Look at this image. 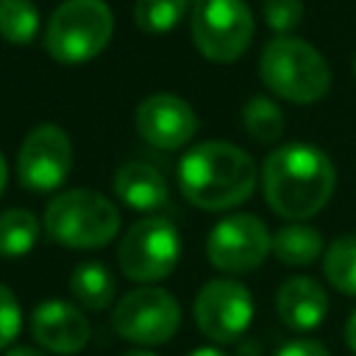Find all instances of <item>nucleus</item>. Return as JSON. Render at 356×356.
I'll list each match as a JSON object with an SVG mask.
<instances>
[{"instance_id":"5","label":"nucleus","mask_w":356,"mask_h":356,"mask_svg":"<svg viewBox=\"0 0 356 356\" xmlns=\"http://www.w3.org/2000/svg\"><path fill=\"white\" fill-rule=\"evenodd\" d=\"M114 33V14L106 0H64L47 19L44 47L58 64L95 58Z\"/></svg>"},{"instance_id":"28","label":"nucleus","mask_w":356,"mask_h":356,"mask_svg":"<svg viewBox=\"0 0 356 356\" xmlns=\"http://www.w3.org/2000/svg\"><path fill=\"white\" fill-rule=\"evenodd\" d=\"M186 356H225L220 348H211V345H206V348H195L192 353H186Z\"/></svg>"},{"instance_id":"8","label":"nucleus","mask_w":356,"mask_h":356,"mask_svg":"<svg viewBox=\"0 0 356 356\" xmlns=\"http://www.w3.org/2000/svg\"><path fill=\"white\" fill-rule=\"evenodd\" d=\"M114 331L134 345H164L181 325V306L161 286H139L122 295L111 312Z\"/></svg>"},{"instance_id":"10","label":"nucleus","mask_w":356,"mask_h":356,"mask_svg":"<svg viewBox=\"0 0 356 356\" xmlns=\"http://www.w3.org/2000/svg\"><path fill=\"white\" fill-rule=\"evenodd\" d=\"M72 170V142L64 128L44 122L36 125L19 145L17 178L31 192L58 189Z\"/></svg>"},{"instance_id":"1","label":"nucleus","mask_w":356,"mask_h":356,"mask_svg":"<svg viewBox=\"0 0 356 356\" xmlns=\"http://www.w3.org/2000/svg\"><path fill=\"white\" fill-rule=\"evenodd\" d=\"M334 164L331 159L306 142L281 145L264 159L261 167V189L267 206L289 220L303 222L314 217L334 192Z\"/></svg>"},{"instance_id":"20","label":"nucleus","mask_w":356,"mask_h":356,"mask_svg":"<svg viewBox=\"0 0 356 356\" xmlns=\"http://www.w3.org/2000/svg\"><path fill=\"white\" fill-rule=\"evenodd\" d=\"M39 31L33 0H0V36L8 44H31Z\"/></svg>"},{"instance_id":"16","label":"nucleus","mask_w":356,"mask_h":356,"mask_svg":"<svg viewBox=\"0 0 356 356\" xmlns=\"http://www.w3.org/2000/svg\"><path fill=\"white\" fill-rule=\"evenodd\" d=\"M70 292L83 309L103 312L111 306L117 286H114V275L103 261H81L70 275Z\"/></svg>"},{"instance_id":"29","label":"nucleus","mask_w":356,"mask_h":356,"mask_svg":"<svg viewBox=\"0 0 356 356\" xmlns=\"http://www.w3.org/2000/svg\"><path fill=\"white\" fill-rule=\"evenodd\" d=\"M6 181H8V167H6V159H3V153H0V195H3V189H6Z\"/></svg>"},{"instance_id":"30","label":"nucleus","mask_w":356,"mask_h":356,"mask_svg":"<svg viewBox=\"0 0 356 356\" xmlns=\"http://www.w3.org/2000/svg\"><path fill=\"white\" fill-rule=\"evenodd\" d=\"M122 356H156V353H150V350H139V348H134V350H125Z\"/></svg>"},{"instance_id":"25","label":"nucleus","mask_w":356,"mask_h":356,"mask_svg":"<svg viewBox=\"0 0 356 356\" xmlns=\"http://www.w3.org/2000/svg\"><path fill=\"white\" fill-rule=\"evenodd\" d=\"M273 356H331V353L317 339H292V342L281 345Z\"/></svg>"},{"instance_id":"23","label":"nucleus","mask_w":356,"mask_h":356,"mask_svg":"<svg viewBox=\"0 0 356 356\" xmlns=\"http://www.w3.org/2000/svg\"><path fill=\"white\" fill-rule=\"evenodd\" d=\"M300 17H303V0H264V19L278 36L298 28Z\"/></svg>"},{"instance_id":"18","label":"nucleus","mask_w":356,"mask_h":356,"mask_svg":"<svg viewBox=\"0 0 356 356\" xmlns=\"http://www.w3.org/2000/svg\"><path fill=\"white\" fill-rule=\"evenodd\" d=\"M42 234V222L28 209H6L0 214V256L17 259L33 250Z\"/></svg>"},{"instance_id":"17","label":"nucleus","mask_w":356,"mask_h":356,"mask_svg":"<svg viewBox=\"0 0 356 356\" xmlns=\"http://www.w3.org/2000/svg\"><path fill=\"white\" fill-rule=\"evenodd\" d=\"M273 253L286 267H306L323 253V236L306 222H289L273 236Z\"/></svg>"},{"instance_id":"15","label":"nucleus","mask_w":356,"mask_h":356,"mask_svg":"<svg viewBox=\"0 0 356 356\" xmlns=\"http://www.w3.org/2000/svg\"><path fill=\"white\" fill-rule=\"evenodd\" d=\"M114 195L134 211H153L167 200V181L145 161H125L114 172Z\"/></svg>"},{"instance_id":"21","label":"nucleus","mask_w":356,"mask_h":356,"mask_svg":"<svg viewBox=\"0 0 356 356\" xmlns=\"http://www.w3.org/2000/svg\"><path fill=\"white\" fill-rule=\"evenodd\" d=\"M242 125L256 142H275L284 131V114L270 97H250L242 108Z\"/></svg>"},{"instance_id":"27","label":"nucleus","mask_w":356,"mask_h":356,"mask_svg":"<svg viewBox=\"0 0 356 356\" xmlns=\"http://www.w3.org/2000/svg\"><path fill=\"white\" fill-rule=\"evenodd\" d=\"M345 345L356 353V312L348 317V323H345Z\"/></svg>"},{"instance_id":"26","label":"nucleus","mask_w":356,"mask_h":356,"mask_svg":"<svg viewBox=\"0 0 356 356\" xmlns=\"http://www.w3.org/2000/svg\"><path fill=\"white\" fill-rule=\"evenodd\" d=\"M6 356H47V353L33 348V345H14V348L6 350Z\"/></svg>"},{"instance_id":"19","label":"nucleus","mask_w":356,"mask_h":356,"mask_svg":"<svg viewBox=\"0 0 356 356\" xmlns=\"http://www.w3.org/2000/svg\"><path fill=\"white\" fill-rule=\"evenodd\" d=\"M323 273L337 292L356 298V234L337 236L325 248Z\"/></svg>"},{"instance_id":"4","label":"nucleus","mask_w":356,"mask_h":356,"mask_svg":"<svg viewBox=\"0 0 356 356\" xmlns=\"http://www.w3.org/2000/svg\"><path fill=\"white\" fill-rule=\"evenodd\" d=\"M44 231L64 248H103L120 231V211L95 189H67L47 203Z\"/></svg>"},{"instance_id":"9","label":"nucleus","mask_w":356,"mask_h":356,"mask_svg":"<svg viewBox=\"0 0 356 356\" xmlns=\"http://www.w3.org/2000/svg\"><path fill=\"white\" fill-rule=\"evenodd\" d=\"M192 312H195V325L206 339L217 345H228L248 331L253 320V298L245 284L234 278H214L203 284Z\"/></svg>"},{"instance_id":"3","label":"nucleus","mask_w":356,"mask_h":356,"mask_svg":"<svg viewBox=\"0 0 356 356\" xmlns=\"http://www.w3.org/2000/svg\"><path fill=\"white\" fill-rule=\"evenodd\" d=\"M259 75L289 103H314L331 86V67L317 47L298 36H275L259 56Z\"/></svg>"},{"instance_id":"22","label":"nucleus","mask_w":356,"mask_h":356,"mask_svg":"<svg viewBox=\"0 0 356 356\" xmlns=\"http://www.w3.org/2000/svg\"><path fill=\"white\" fill-rule=\"evenodd\" d=\"M189 0H136L134 22L145 33H167L186 14Z\"/></svg>"},{"instance_id":"2","label":"nucleus","mask_w":356,"mask_h":356,"mask_svg":"<svg viewBox=\"0 0 356 356\" xmlns=\"http://www.w3.org/2000/svg\"><path fill=\"white\" fill-rule=\"evenodd\" d=\"M184 197L206 211H225L245 203L256 189L253 159L231 142H200L178 164Z\"/></svg>"},{"instance_id":"31","label":"nucleus","mask_w":356,"mask_h":356,"mask_svg":"<svg viewBox=\"0 0 356 356\" xmlns=\"http://www.w3.org/2000/svg\"><path fill=\"white\" fill-rule=\"evenodd\" d=\"M353 72H356V58H353Z\"/></svg>"},{"instance_id":"14","label":"nucleus","mask_w":356,"mask_h":356,"mask_svg":"<svg viewBox=\"0 0 356 356\" xmlns=\"http://www.w3.org/2000/svg\"><path fill=\"white\" fill-rule=\"evenodd\" d=\"M275 312L286 328L314 331L328 314V295L320 281L309 275H292L275 292Z\"/></svg>"},{"instance_id":"6","label":"nucleus","mask_w":356,"mask_h":356,"mask_svg":"<svg viewBox=\"0 0 356 356\" xmlns=\"http://www.w3.org/2000/svg\"><path fill=\"white\" fill-rule=\"evenodd\" d=\"M189 25L195 47L220 64L236 61L253 39V14L245 0H195Z\"/></svg>"},{"instance_id":"12","label":"nucleus","mask_w":356,"mask_h":356,"mask_svg":"<svg viewBox=\"0 0 356 356\" xmlns=\"http://www.w3.org/2000/svg\"><path fill=\"white\" fill-rule=\"evenodd\" d=\"M134 122H136L139 136L159 150L184 147L197 131V117L192 106L184 97L170 95V92L145 97L134 114Z\"/></svg>"},{"instance_id":"11","label":"nucleus","mask_w":356,"mask_h":356,"mask_svg":"<svg viewBox=\"0 0 356 356\" xmlns=\"http://www.w3.org/2000/svg\"><path fill=\"white\" fill-rule=\"evenodd\" d=\"M273 250V236L256 214L222 217L206 239L209 261L222 273H250Z\"/></svg>"},{"instance_id":"24","label":"nucleus","mask_w":356,"mask_h":356,"mask_svg":"<svg viewBox=\"0 0 356 356\" xmlns=\"http://www.w3.org/2000/svg\"><path fill=\"white\" fill-rule=\"evenodd\" d=\"M19 328H22V312L17 295L6 284H0V350L17 339Z\"/></svg>"},{"instance_id":"7","label":"nucleus","mask_w":356,"mask_h":356,"mask_svg":"<svg viewBox=\"0 0 356 356\" xmlns=\"http://www.w3.org/2000/svg\"><path fill=\"white\" fill-rule=\"evenodd\" d=\"M178 256H181V236L175 225L164 217L136 220L125 231L117 250V261L122 273L145 286L167 278L175 270Z\"/></svg>"},{"instance_id":"13","label":"nucleus","mask_w":356,"mask_h":356,"mask_svg":"<svg viewBox=\"0 0 356 356\" xmlns=\"http://www.w3.org/2000/svg\"><path fill=\"white\" fill-rule=\"evenodd\" d=\"M31 334H33L36 345H42L44 350L58 353V356H72L86 348L92 331H89L86 314L78 306L50 298L33 309Z\"/></svg>"}]
</instances>
